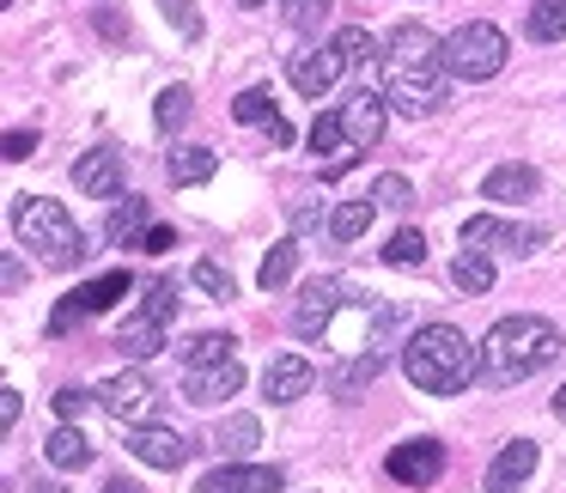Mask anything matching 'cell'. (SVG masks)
<instances>
[{
  "label": "cell",
  "instance_id": "obj_1",
  "mask_svg": "<svg viewBox=\"0 0 566 493\" xmlns=\"http://www.w3.org/2000/svg\"><path fill=\"white\" fill-rule=\"evenodd\" d=\"M384 98H390V111L402 116H432L444 104V38H432L427 25H396L390 38H384Z\"/></svg>",
  "mask_w": 566,
  "mask_h": 493
},
{
  "label": "cell",
  "instance_id": "obj_2",
  "mask_svg": "<svg viewBox=\"0 0 566 493\" xmlns=\"http://www.w3.org/2000/svg\"><path fill=\"white\" fill-rule=\"evenodd\" d=\"M554 359H560V329H554L548 317L517 311V317H500L488 329L475 384H488V390H512V384L536 378L542 366H554Z\"/></svg>",
  "mask_w": 566,
  "mask_h": 493
},
{
  "label": "cell",
  "instance_id": "obj_3",
  "mask_svg": "<svg viewBox=\"0 0 566 493\" xmlns=\"http://www.w3.org/2000/svg\"><path fill=\"white\" fill-rule=\"evenodd\" d=\"M402 371H408V384L427 390V396H457V390L475 384L481 347H469V335L451 329V323H420L402 342Z\"/></svg>",
  "mask_w": 566,
  "mask_h": 493
},
{
  "label": "cell",
  "instance_id": "obj_4",
  "mask_svg": "<svg viewBox=\"0 0 566 493\" xmlns=\"http://www.w3.org/2000/svg\"><path fill=\"white\" fill-rule=\"evenodd\" d=\"M13 238L25 250H38L43 269H80L86 262V232L50 196H13Z\"/></svg>",
  "mask_w": 566,
  "mask_h": 493
},
{
  "label": "cell",
  "instance_id": "obj_5",
  "mask_svg": "<svg viewBox=\"0 0 566 493\" xmlns=\"http://www.w3.org/2000/svg\"><path fill=\"white\" fill-rule=\"evenodd\" d=\"M505 55H512L505 31L488 25V19H469V25H457L451 38H444V74L481 86V80H493L505 67Z\"/></svg>",
  "mask_w": 566,
  "mask_h": 493
},
{
  "label": "cell",
  "instance_id": "obj_6",
  "mask_svg": "<svg viewBox=\"0 0 566 493\" xmlns=\"http://www.w3.org/2000/svg\"><path fill=\"white\" fill-rule=\"evenodd\" d=\"M463 250H481V256H530L542 250V225H524V220H500V213H475L463 220Z\"/></svg>",
  "mask_w": 566,
  "mask_h": 493
},
{
  "label": "cell",
  "instance_id": "obj_7",
  "mask_svg": "<svg viewBox=\"0 0 566 493\" xmlns=\"http://www.w3.org/2000/svg\"><path fill=\"white\" fill-rule=\"evenodd\" d=\"M354 298V286L335 281V274H323V281H311L305 293H298L293 305V335H305V342H317V335H329V323L342 317V305Z\"/></svg>",
  "mask_w": 566,
  "mask_h": 493
},
{
  "label": "cell",
  "instance_id": "obj_8",
  "mask_svg": "<svg viewBox=\"0 0 566 493\" xmlns=\"http://www.w3.org/2000/svg\"><path fill=\"white\" fill-rule=\"evenodd\" d=\"M384 469H390V481H402V487H432V481L444 475V444L439 439H402V444H390Z\"/></svg>",
  "mask_w": 566,
  "mask_h": 493
},
{
  "label": "cell",
  "instance_id": "obj_9",
  "mask_svg": "<svg viewBox=\"0 0 566 493\" xmlns=\"http://www.w3.org/2000/svg\"><path fill=\"white\" fill-rule=\"evenodd\" d=\"M342 74H347L342 55H335V50H317V43H298V50L286 55V80H293L305 98H323V92H329Z\"/></svg>",
  "mask_w": 566,
  "mask_h": 493
},
{
  "label": "cell",
  "instance_id": "obj_10",
  "mask_svg": "<svg viewBox=\"0 0 566 493\" xmlns=\"http://www.w3.org/2000/svg\"><path fill=\"white\" fill-rule=\"evenodd\" d=\"M147 402H153L147 371H116V378H104V384H98V408H104L111 420H123V427H140Z\"/></svg>",
  "mask_w": 566,
  "mask_h": 493
},
{
  "label": "cell",
  "instance_id": "obj_11",
  "mask_svg": "<svg viewBox=\"0 0 566 493\" xmlns=\"http://www.w3.org/2000/svg\"><path fill=\"white\" fill-rule=\"evenodd\" d=\"M123 183H128V171H123V153L98 147V153H80V159H74V189H80V196H92V201H111V196H123Z\"/></svg>",
  "mask_w": 566,
  "mask_h": 493
},
{
  "label": "cell",
  "instance_id": "obj_12",
  "mask_svg": "<svg viewBox=\"0 0 566 493\" xmlns=\"http://www.w3.org/2000/svg\"><path fill=\"white\" fill-rule=\"evenodd\" d=\"M286 487V469L274 463H226L213 475H201L196 493H281Z\"/></svg>",
  "mask_w": 566,
  "mask_h": 493
},
{
  "label": "cell",
  "instance_id": "obj_13",
  "mask_svg": "<svg viewBox=\"0 0 566 493\" xmlns=\"http://www.w3.org/2000/svg\"><path fill=\"white\" fill-rule=\"evenodd\" d=\"M342 123H347V147H378L384 140V123H390V98L384 92H354V98L342 104Z\"/></svg>",
  "mask_w": 566,
  "mask_h": 493
},
{
  "label": "cell",
  "instance_id": "obj_14",
  "mask_svg": "<svg viewBox=\"0 0 566 493\" xmlns=\"http://www.w3.org/2000/svg\"><path fill=\"white\" fill-rule=\"evenodd\" d=\"M128 457H140L147 469H184L189 439L177 427H128Z\"/></svg>",
  "mask_w": 566,
  "mask_h": 493
},
{
  "label": "cell",
  "instance_id": "obj_15",
  "mask_svg": "<svg viewBox=\"0 0 566 493\" xmlns=\"http://www.w3.org/2000/svg\"><path fill=\"white\" fill-rule=\"evenodd\" d=\"M244 390V366H238V359H226V366H196L184 378V396L196 408H220L226 396H238Z\"/></svg>",
  "mask_w": 566,
  "mask_h": 493
},
{
  "label": "cell",
  "instance_id": "obj_16",
  "mask_svg": "<svg viewBox=\"0 0 566 493\" xmlns=\"http://www.w3.org/2000/svg\"><path fill=\"white\" fill-rule=\"evenodd\" d=\"M311 384H317V371H311V359H298V354H274L269 371H262L269 402H298V396H311Z\"/></svg>",
  "mask_w": 566,
  "mask_h": 493
},
{
  "label": "cell",
  "instance_id": "obj_17",
  "mask_svg": "<svg viewBox=\"0 0 566 493\" xmlns=\"http://www.w3.org/2000/svg\"><path fill=\"white\" fill-rule=\"evenodd\" d=\"M530 475H536V439H512L488 469V493H517Z\"/></svg>",
  "mask_w": 566,
  "mask_h": 493
},
{
  "label": "cell",
  "instance_id": "obj_18",
  "mask_svg": "<svg viewBox=\"0 0 566 493\" xmlns=\"http://www.w3.org/2000/svg\"><path fill=\"white\" fill-rule=\"evenodd\" d=\"M542 189V177L530 171V165H493L488 177H481V201H530Z\"/></svg>",
  "mask_w": 566,
  "mask_h": 493
},
{
  "label": "cell",
  "instance_id": "obj_19",
  "mask_svg": "<svg viewBox=\"0 0 566 493\" xmlns=\"http://www.w3.org/2000/svg\"><path fill=\"white\" fill-rule=\"evenodd\" d=\"M177 354H184L189 371L196 366H226V359H238V335L232 329H201V335H189Z\"/></svg>",
  "mask_w": 566,
  "mask_h": 493
},
{
  "label": "cell",
  "instance_id": "obj_20",
  "mask_svg": "<svg viewBox=\"0 0 566 493\" xmlns=\"http://www.w3.org/2000/svg\"><path fill=\"white\" fill-rule=\"evenodd\" d=\"M116 347H123L128 359H153V354H165V323L159 317H147V311H135V317L116 329Z\"/></svg>",
  "mask_w": 566,
  "mask_h": 493
},
{
  "label": "cell",
  "instance_id": "obj_21",
  "mask_svg": "<svg viewBox=\"0 0 566 493\" xmlns=\"http://www.w3.org/2000/svg\"><path fill=\"white\" fill-rule=\"evenodd\" d=\"M378 371H384V354H354V359H342V366L329 371V396H342V402H354V390H366V384H378Z\"/></svg>",
  "mask_w": 566,
  "mask_h": 493
},
{
  "label": "cell",
  "instance_id": "obj_22",
  "mask_svg": "<svg viewBox=\"0 0 566 493\" xmlns=\"http://www.w3.org/2000/svg\"><path fill=\"white\" fill-rule=\"evenodd\" d=\"M256 444H262V420H256V415H226L220 427H213V451L232 457V463H238L244 451H256Z\"/></svg>",
  "mask_w": 566,
  "mask_h": 493
},
{
  "label": "cell",
  "instance_id": "obj_23",
  "mask_svg": "<svg viewBox=\"0 0 566 493\" xmlns=\"http://www.w3.org/2000/svg\"><path fill=\"white\" fill-rule=\"evenodd\" d=\"M165 171H171L177 189H196V183H208V177L220 171V159H213V147H177L171 159H165Z\"/></svg>",
  "mask_w": 566,
  "mask_h": 493
},
{
  "label": "cell",
  "instance_id": "obj_24",
  "mask_svg": "<svg viewBox=\"0 0 566 493\" xmlns=\"http://www.w3.org/2000/svg\"><path fill=\"white\" fill-rule=\"evenodd\" d=\"M298 256H305V250H298V238H281V244L262 256V269H256V286H262V293H281V286L293 281Z\"/></svg>",
  "mask_w": 566,
  "mask_h": 493
},
{
  "label": "cell",
  "instance_id": "obj_25",
  "mask_svg": "<svg viewBox=\"0 0 566 493\" xmlns=\"http://www.w3.org/2000/svg\"><path fill=\"white\" fill-rule=\"evenodd\" d=\"M147 220H153V208H147V201H140V196H128L123 208L111 213V244H128V250H140V238L153 232Z\"/></svg>",
  "mask_w": 566,
  "mask_h": 493
},
{
  "label": "cell",
  "instance_id": "obj_26",
  "mask_svg": "<svg viewBox=\"0 0 566 493\" xmlns=\"http://www.w3.org/2000/svg\"><path fill=\"white\" fill-rule=\"evenodd\" d=\"M43 457H50L55 469H86L92 463V444L80 427H55L50 439H43Z\"/></svg>",
  "mask_w": 566,
  "mask_h": 493
},
{
  "label": "cell",
  "instance_id": "obj_27",
  "mask_svg": "<svg viewBox=\"0 0 566 493\" xmlns=\"http://www.w3.org/2000/svg\"><path fill=\"white\" fill-rule=\"evenodd\" d=\"M329 50L342 55V67H371V62H384V50L371 43V31H366V25H342Z\"/></svg>",
  "mask_w": 566,
  "mask_h": 493
},
{
  "label": "cell",
  "instance_id": "obj_28",
  "mask_svg": "<svg viewBox=\"0 0 566 493\" xmlns=\"http://www.w3.org/2000/svg\"><path fill=\"white\" fill-rule=\"evenodd\" d=\"M371 213H378V201H342V208L329 213V238L335 244H354V238H366V225H371Z\"/></svg>",
  "mask_w": 566,
  "mask_h": 493
},
{
  "label": "cell",
  "instance_id": "obj_29",
  "mask_svg": "<svg viewBox=\"0 0 566 493\" xmlns=\"http://www.w3.org/2000/svg\"><path fill=\"white\" fill-rule=\"evenodd\" d=\"M524 31H530V43H560L566 38V0H536Z\"/></svg>",
  "mask_w": 566,
  "mask_h": 493
},
{
  "label": "cell",
  "instance_id": "obj_30",
  "mask_svg": "<svg viewBox=\"0 0 566 493\" xmlns=\"http://www.w3.org/2000/svg\"><path fill=\"white\" fill-rule=\"evenodd\" d=\"M451 281H457V293L475 298V293H488V286H493V262L481 256V250H463V256L451 262Z\"/></svg>",
  "mask_w": 566,
  "mask_h": 493
},
{
  "label": "cell",
  "instance_id": "obj_31",
  "mask_svg": "<svg viewBox=\"0 0 566 493\" xmlns=\"http://www.w3.org/2000/svg\"><path fill=\"white\" fill-rule=\"evenodd\" d=\"M384 262H390V269H427V232L402 225V232L384 244Z\"/></svg>",
  "mask_w": 566,
  "mask_h": 493
},
{
  "label": "cell",
  "instance_id": "obj_32",
  "mask_svg": "<svg viewBox=\"0 0 566 493\" xmlns=\"http://www.w3.org/2000/svg\"><path fill=\"white\" fill-rule=\"evenodd\" d=\"M128 269H111V274H98V281H86L80 286V298H86V311H111L116 298H128Z\"/></svg>",
  "mask_w": 566,
  "mask_h": 493
},
{
  "label": "cell",
  "instance_id": "obj_33",
  "mask_svg": "<svg viewBox=\"0 0 566 493\" xmlns=\"http://www.w3.org/2000/svg\"><path fill=\"white\" fill-rule=\"evenodd\" d=\"M329 7H335V0H281V19H286L293 31H305V38H311V31H323Z\"/></svg>",
  "mask_w": 566,
  "mask_h": 493
},
{
  "label": "cell",
  "instance_id": "obj_34",
  "mask_svg": "<svg viewBox=\"0 0 566 493\" xmlns=\"http://www.w3.org/2000/svg\"><path fill=\"white\" fill-rule=\"evenodd\" d=\"M371 201H378V208H390V213H402V208H415V189H408L402 171H384L378 183H371Z\"/></svg>",
  "mask_w": 566,
  "mask_h": 493
},
{
  "label": "cell",
  "instance_id": "obj_35",
  "mask_svg": "<svg viewBox=\"0 0 566 493\" xmlns=\"http://www.w3.org/2000/svg\"><path fill=\"white\" fill-rule=\"evenodd\" d=\"M189 104H196V98H189V86H165V92H159V111H153V116H159L165 135L189 123Z\"/></svg>",
  "mask_w": 566,
  "mask_h": 493
},
{
  "label": "cell",
  "instance_id": "obj_36",
  "mask_svg": "<svg viewBox=\"0 0 566 493\" xmlns=\"http://www.w3.org/2000/svg\"><path fill=\"white\" fill-rule=\"evenodd\" d=\"M232 116H238V123H262V128H269L274 123V92L269 86H250L244 98L232 104Z\"/></svg>",
  "mask_w": 566,
  "mask_h": 493
},
{
  "label": "cell",
  "instance_id": "obj_37",
  "mask_svg": "<svg viewBox=\"0 0 566 493\" xmlns=\"http://www.w3.org/2000/svg\"><path fill=\"white\" fill-rule=\"evenodd\" d=\"M342 140H347L342 111H323L317 123H311V147H317V153H342Z\"/></svg>",
  "mask_w": 566,
  "mask_h": 493
},
{
  "label": "cell",
  "instance_id": "obj_38",
  "mask_svg": "<svg viewBox=\"0 0 566 493\" xmlns=\"http://www.w3.org/2000/svg\"><path fill=\"white\" fill-rule=\"evenodd\" d=\"M189 281H196L201 293H213V298H232L238 293V281L220 269V262H196V274H189Z\"/></svg>",
  "mask_w": 566,
  "mask_h": 493
},
{
  "label": "cell",
  "instance_id": "obj_39",
  "mask_svg": "<svg viewBox=\"0 0 566 493\" xmlns=\"http://www.w3.org/2000/svg\"><path fill=\"white\" fill-rule=\"evenodd\" d=\"M140 311H147V317H159V323H171L177 317V286L171 281H153L147 286V305H140Z\"/></svg>",
  "mask_w": 566,
  "mask_h": 493
},
{
  "label": "cell",
  "instance_id": "obj_40",
  "mask_svg": "<svg viewBox=\"0 0 566 493\" xmlns=\"http://www.w3.org/2000/svg\"><path fill=\"white\" fill-rule=\"evenodd\" d=\"M92 402H98V390H74V384H67V390H55V415H62L67 427H74V420L86 415Z\"/></svg>",
  "mask_w": 566,
  "mask_h": 493
},
{
  "label": "cell",
  "instance_id": "obj_41",
  "mask_svg": "<svg viewBox=\"0 0 566 493\" xmlns=\"http://www.w3.org/2000/svg\"><path fill=\"white\" fill-rule=\"evenodd\" d=\"M159 7H165V19H171V25L184 31L189 43L201 38V19H196V7H189V0H159Z\"/></svg>",
  "mask_w": 566,
  "mask_h": 493
},
{
  "label": "cell",
  "instance_id": "obj_42",
  "mask_svg": "<svg viewBox=\"0 0 566 493\" xmlns=\"http://www.w3.org/2000/svg\"><path fill=\"white\" fill-rule=\"evenodd\" d=\"M80 317H86V298H80V293H67L62 305H55V317H50V335H67Z\"/></svg>",
  "mask_w": 566,
  "mask_h": 493
},
{
  "label": "cell",
  "instance_id": "obj_43",
  "mask_svg": "<svg viewBox=\"0 0 566 493\" xmlns=\"http://www.w3.org/2000/svg\"><path fill=\"white\" fill-rule=\"evenodd\" d=\"M31 153H38V128H13V135H7V159H31Z\"/></svg>",
  "mask_w": 566,
  "mask_h": 493
},
{
  "label": "cell",
  "instance_id": "obj_44",
  "mask_svg": "<svg viewBox=\"0 0 566 493\" xmlns=\"http://www.w3.org/2000/svg\"><path fill=\"white\" fill-rule=\"evenodd\" d=\"M140 250H147V256H165V250H177V232L171 225H153V232L140 238Z\"/></svg>",
  "mask_w": 566,
  "mask_h": 493
},
{
  "label": "cell",
  "instance_id": "obj_45",
  "mask_svg": "<svg viewBox=\"0 0 566 493\" xmlns=\"http://www.w3.org/2000/svg\"><path fill=\"white\" fill-rule=\"evenodd\" d=\"M19 415H25V402H19V390L7 384V390H0V420H7V427H19Z\"/></svg>",
  "mask_w": 566,
  "mask_h": 493
},
{
  "label": "cell",
  "instance_id": "obj_46",
  "mask_svg": "<svg viewBox=\"0 0 566 493\" xmlns=\"http://www.w3.org/2000/svg\"><path fill=\"white\" fill-rule=\"evenodd\" d=\"M0 286H7V293H19V286H25V269H19V256H7V269H0Z\"/></svg>",
  "mask_w": 566,
  "mask_h": 493
},
{
  "label": "cell",
  "instance_id": "obj_47",
  "mask_svg": "<svg viewBox=\"0 0 566 493\" xmlns=\"http://www.w3.org/2000/svg\"><path fill=\"white\" fill-rule=\"evenodd\" d=\"M269 140H274V147H293V123H281V116H274V123H269Z\"/></svg>",
  "mask_w": 566,
  "mask_h": 493
},
{
  "label": "cell",
  "instance_id": "obj_48",
  "mask_svg": "<svg viewBox=\"0 0 566 493\" xmlns=\"http://www.w3.org/2000/svg\"><path fill=\"white\" fill-rule=\"evenodd\" d=\"M104 493H140V481H128V475H111V481H104Z\"/></svg>",
  "mask_w": 566,
  "mask_h": 493
},
{
  "label": "cell",
  "instance_id": "obj_49",
  "mask_svg": "<svg viewBox=\"0 0 566 493\" xmlns=\"http://www.w3.org/2000/svg\"><path fill=\"white\" fill-rule=\"evenodd\" d=\"M25 493H67V487H62V481H31Z\"/></svg>",
  "mask_w": 566,
  "mask_h": 493
},
{
  "label": "cell",
  "instance_id": "obj_50",
  "mask_svg": "<svg viewBox=\"0 0 566 493\" xmlns=\"http://www.w3.org/2000/svg\"><path fill=\"white\" fill-rule=\"evenodd\" d=\"M548 408H554V415L566 420V384H560V390H554V402H548Z\"/></svg>",
  "mask_w": 566,
  "mask_h": 493
},
{
  "label": "cell",
  "instance_id": "obj_51",
  "mask_svg": "<svg viewBox=\"0 0 566 493\" xmlns=\"http://www.w3.org/2000/svg\"><path fill=\"white\" fill-rule=\"evenodd\" d=\"M238 7H269V0H238Z\"/></svg>",
  "mask_w": 566,
  "mask_h": 493
}]
</instances>
